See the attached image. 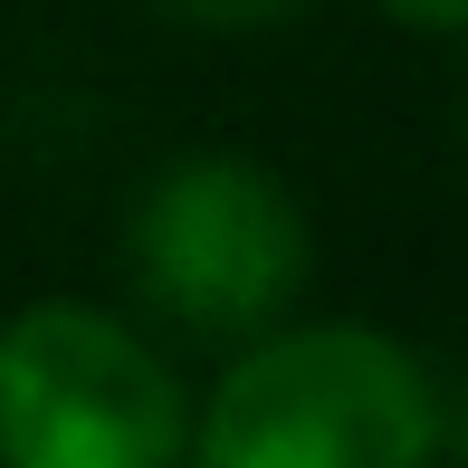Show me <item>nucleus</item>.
Returning a JSON list of instances; mask_svg holds the SVG:
<instances>
[{"instance_id": "obj_6", "label": "nucleus", "mask_w": 468, "mask_h": 468, "mask_svg": "<svg viewBox=\"0 0 468 468\" xmlns=\"http://www.w3.org/2000/svg\"><path fill=\"white\" fill-rule=\"evenodd\" d=\"M440 450H468V382L440 401Z\"/></svg>"}, {"instance_id": "obj_4", "label": "nucleus", "mask_w": 468, "mask_h": 468, "mask_svg": "<svg viewBox=\"0 0 468 468\" xmlns=\"http://www.w3.org/2000/svg\"><path fill=\"white\" fill-rule=\"evenodd\" d=\"M154 10L191 19V29H268V19H287L296 0H154Z\"/></svg>"}, {"instance_id": "obj_2", "label": "nucleus", "mask_w": 468, "mask_h": 468, "mask_svg": "<svg viewBox=\"0 0 468 468\" xmlns=\"http://www.w3.org/2000/svg\"><path fill=\"white\" fill-rule=\"evenodd\" d=\"M182 450V392L134 325L48 296L0 325V459L10 468H154Z\"/></svg>"}, {"instance_id": "obj_1", "label": "nucleus", "mask_w": 468, "mask_h": 468, "mask_svg": "<svg viewBox=\"0 0 468 468\" xmlns=\"http://www.w3.org/2000/svg\"><path fill=\"white\" fill-rule=\"evenodd\" d=\"M440 450V392L373 325H296L249 345L210 392V468H411Z\"/></svg>"}, {"instance_id": "obj_5", "label": "nucleus", "mask_w": 468, "mask_h": 468, "mask_svg": "<svg viewBox=\"0 0 468 468\" xmlns=\"http://www.w3.org/2000/svg\"><path fill=\"white\" fill-rule=\"evenodd\" d=\"M392 19H411V29H468V0H382Z\"/></svg>"}, {"instance_id": "obj_3", "label": "nucleus", "mask_w": 468, "mask_h": 468, "mask_svg": "<svg viewBox=\"0 0 468 468\" xmlns=\"http://www.w3.org/2000/svg\"><path fill=\"white\" fill-rule=\"evenodd\" d=\"M134 287L182 335H210V345L259 335L306 287V210L259 163L191 154L134 210Z\"/></svg>"}]
</instances>
